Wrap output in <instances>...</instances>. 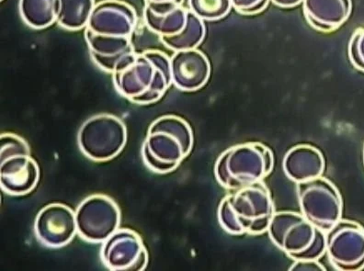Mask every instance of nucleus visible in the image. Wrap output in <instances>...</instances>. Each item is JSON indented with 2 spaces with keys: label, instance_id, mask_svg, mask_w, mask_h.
<instances>
[{
  "label": "nucleus",
  "instance_id": "obj_27",
  "mask_svg": "<svg viewBox=\"0 0 364 271\" xmlns=\"http://www.w3.org/2000/svg\"><path fill=\"white\" fill-rule=\"evenodd\" d=\"M273 4L278 6V7L284 9H290L296 7L303 2V0H269Z\"/></svg>",
  "mask_w": 364,
  "mask_h": 271
},
{
  "label": "nucleus",
  "instance_id": "obj_20",
  "mask_svg": "<svg viewBox=\"0 0 364 271\" xmlns=\"http://www.w3.org/2000/svg\"><path fill=\"white\" fill-rule=\"evenodd\" d=\"M205 21L188 9L187 21L183 29L175 36L160 37V41L172 51H186L197 49L205 40Z\"/></svg>",
  "mask_w": 364,
  "mask_h": 271
},
{
  "label": "nucleus",
  "instance_id": "obj_23",
  "mask_svg": "<svg viewBox=\"0 0 364 271\" xmlns=\"http://www.w3.org/2000/svg\"><path fill=\"white\" fill-rule=\"evenodd\" d=\"M27 154L31 156V149L27 142L17 134L5 132L0 135V162L9 157Z\"/></svg>",
  "mask_w": 364,
  "mask_h": 271
},
{
  "label": "nucleus",
  "instance_id": "obj_29",
  "mask_svg": "<svg viewBox=\"0 0 364 271\" xmlns=\"http://www.w3.org/2000/svg\"><path fill=\"white\" fill-rule=\"evenodd\" d=\"M1 1H2V0H1Z\"/></svg>",
  "mask_w": 364,
  "mask_h": 271
},
{
  "label": "nucleus",
  "instance_id": "obj_18",
  "mask_svg": "<svg viewBox=\"0 0 364 271\" xmlns=\"http://www.w3.org/2000/svg\"><path fill=\"white\" fill-rule=\"evenodd\" d=\"M187 14L188 9L181 3L146 2L144 21L146 26L159 37L172 36L185 27Z\"/></svg>",
  "mask_w": 364,
  "mask_h": 271
},
{
  "label": "nucleus",
  "instance_id": "obj_2",
  "mask_svg": "<svg viewBox=\"0 0 364 271\" xmlns=\"http://www.w3.org/2000/svg\"><path fill=\"white\" fill-rule=\"evenodd\" d=\"M274 213L271 192L263 181L231 191L218 211L219 225L232 235L264 234Z\"/></svg>",
  "mask_w": 364,
  "mask_h": 271
},
{
  "label": "nucleus",
  "instance_id": "obj_10",
  "mask_svg": "<svg viewBox=\"0 0 364 271\" xmlns=\"http://www.w3.org/2000/svg\"><path fill=\"white\" fill-rule=\"evenodd\" d=\"M100 258L107 269L112 271H143L149 263L143 239L127 228H119L102 243Z\"/></svg>",
  "mask_w": 364,
  "mask_h": 271
},
{
  "label": "nucleus",
  "instance_id": "obj_9",
  "mask_svg": "<svg viewBox=\"0 0 364 271\" xmlns=\"http://www.w3.org/2000/svg\"><path fill=\"white\" fill-rule=\"evenodd\" d=\"M326 254L337 270H359L364 267V229L349 220H338L325 233Z\"/></svg>",
  "mask_w": 364,
  "mask_h": 271
},
{
  "label": "nucleus",
  "instance_id": "obj_7",
  "mask_svg": "<svg viewBox=\"0 0 364 271\" xmlns=\"http://www.w3.org/2000/svg\"><path fill=\"white\" fill-rule=\"evenodd\" d=\"M296 193L301 213L321 231H328L341 219L340 192L324 176L296 184Z\"/></svg>",
  "mask_w": 364,
  "mask_h": 271
},
{
  "label": "nucleus",
  "instance_id": "obj_19",
  "mask_svg": "<svg viewBox=\"0 0 364 271\" xmlns=\"http://www.w3.org/2000/svg\"><path fill=\"white\" fill-rule=\"evenodd\" d=\"M18 11L25 24L43 30L58 21L60 0H20Z\"/></svg>",
  "mask_w": 364,
  "mask_h": 271
},
{
  "label": "nucleus",
  "instance_id": "obj_3",
  "mask_svg": "<svg viewBox=\"0 0 364 271\" xmlns=\"http://www.w3.org/2000/svg\"><path fill=\"white\" fill-rule=\"evenodd\" d=\"M193 147L190 124L178 116H162L149 126L142 147L143 161L152 172L168 174L189 156Z\"/></svg>",
  "mask_w": 364,
  "mask_h": 271
},
{
  "label": "nucleus",
  "instance_id": "obj_14",
  "mask_svg": "<svg viewBox=\"0 0 364 271\" xmlns=\"http://www.w3.org/2000/svg\"><path fill=\"white\" fill-rule=\"evenodd\" d=\"M39 179L38 164L31 156L20 154L0 162V186L5 193L11 196L31 193Z\"/></svg>",
  "mask_w": 364,
  "mask_h": 271
},
{
  "label": "nucleus",
  "instance_id": "obj_21",
  "mask_svg": "<svg viewBox=\"0 0 364 271\" xmlns=\"http://www.w3.org/2000/svg\"><path fill=\"white\" fill-rule=\"evenodd\" d=\"M95 5V0H60L56 22L65 30L86 29Z\"/></svg>",
  "mask_w": 364,
  "mask_h": 271
},
{
  "label": "nucleus",
  "instance_id": "obj_1",
  "mask_svg": "<svg viewBox=\"0 0 364 271\" xmlns=\"http://www.w3.org/2000/svg\"><path fill=\"white\" fill-rule=\"evenodd\" d=\"M112 80L117 92L131 102L156 103L172 85L171 58L156 50L134 53L119 65Z\"/></svg>",
  "mask_w": 364,
  "mask_h": 271
},
{
  "label": "nucleus",
  "instance_id": "obj_17",
  "mask_svg": "<svg viewBox=\"0 0 364 271\" xmlns=\"http://www.w3.org/2000/svg\"><path fill=\"white\" fill-rule=\"evenodd\" d=\"M282 168L288 179L299 184L322 176L325 171V159L318 148L299 144L285 154Z\"/></svg>",
  "mask_w": 364,
  "mask_h": 271
},
{
  "label": "nucleus",
  "instance_id": "obj_5",
  "mask_svg": "<svg viewBox=\"0 0 364 271\" xmlns=\"http://www.w3.org/2000/svg\"><path fill=\"white\" fill-rule=\"evenodd\" d=\"M268 233L273 244L294 261L318 260L326 253L325 232L302 213L275 212Z\"/></svg>",
  "mask_w": 364,
  "mask_h": 271
},
{
  "label": "nucleus",
  "instance_id": "obj_11",
  "mask_svg": "<svg viewBox=\"0 0 364 271\" xmlns=\"http://www.w3.org/2000/svg\"><path fill=\"white\" fill-rule=\"evenodd\" d=\"M34 233L47 248L65 247L77 234L76 213L65 204H48L36 216Z\"/></svg>",
  "mask_w": 364,
  "mask_h": 271
},
{
  "label": "nucleus",
  "instance_id": "obj_26",
  "mask_svg": "<svg viewBox=\"0 0 364 271\" xmlns=\"http://www.w3.org/2000/svg\"><path fill=\"white\" fill-rule=\"evenodd\" d=\"M291 270H326L324 266L318 260H297L294 261Z\"/></svg>",
  "mask_w": 364,
  "mask_h": 271
},
{
  "label": "nucleus",
  "instance_id": "obj_13",
  "mask_svg": "<svg viewBox=\"0 0 364 271\" xmlns=\"http://www.w3.org/2000/svg\"><path fill=\"white\" fill-rule=\"evenodd\" d=\"M171 68L172 85L186 92L200 90L211 77V64L198 49L175 52L171 58Z\"/></svg>",
  "mask_w": 364,
  "mask_h": 271
},
{
  "label": "nucleus",
  "instance_id": "obj_8",
  "mask_svg": "<svg viewBox=\"0 0 364 271\" xmlns=\"http://www.w3.org/2000/svg\"><path fill=\"white\" fill-rule=\"evenodd\" d=\"M76 218L78 235L85 241L100 244L120 228L121 210L112 198L91 195L77 207Z\"/></svg>",
  "mask_w": 364,
  "mask_h": 271
},
{
  "label": "nucleus",
  "instance_id": "obj_4",
  "mask_svg": "<svg viewBox=\"0 0 364 271\" xmlns=\"http://www.w3.org/2000/svg\"><path fill=\"white\" fill-rule=\"evenodd\" d=\"M273 153L257 142L237 144L220 154L215 165L216 181L228 191L258 184L271 174Z\"/></svg>",
  "mask_w": 364,
  "mask_h": 271
},
{
  "label": "nucleus",
  "instance_id": "obj_28",
  "mask_svg": "<svg viewBox=\"0 0 364 271\" xmlns=\"http://www.w3.org/2000/svg\"><path fill=\"white\" fill-rule=\"evenodd\" d=\"M146 2H152V3H166V2H176L181 3L183 2V0H146Z\"/></svg>",
  "mask_w": 364,
  "mask_h": 271
},
{
  "label": "nucleus",
  "instance_id": "obj_16",
  "mask_svg": "<svg viewBox=\"0 0 364 271\" xmlns=\"http://www.w3.org/2000/svg\"><path fill=\"white\" fill-rule=\"evenodd\" d=\"M302 4L307 22L323 33L338 30L353 11L351 0H303Z\"/></svg>",
  "mask_w": 364,
  "mask_h": 271
},
{
  "label": "nucleus",
  "instance_id": "obj_6",
  "mask_svg": "<svg viewBox=\"0 0 364 271\" xmlns=\"http://www.w3.org/2000/svg\"><path fill=\"white\" fill-rule=\"evenodd\" d=\"M127 142V126L112 115L93 116L84 122L77 134L81 152L94 162L114 159L124 150Z\"/></svg>",
  "mask_w": 364,
  "mask_h": 271
},
{
  "label": "nucleus",
  "instance_id": "obj_25",
  "mask_svg": "<svg viewBox=\"0 0 364 271\" xmlns=\"http://www.w3.org/2000/svg\"><path fill=\"white\" fill-rule=\"evenodd\" d=\"M232 8L242 15H256L264 11L269 0H230Z\"/></svg>",
  "mask_w": 364,
  "mask_h": 271
},
{
  "label": "nucleus",
  "instance_id": "obj_22",
  "mask_svg": "<svg viewBox=\"0 0 364 271\" xmlns=\"http://www.w3.org/2000/svg\"><path fill=\"white\" fill-rule=\"evenodd\" d=\"M189 11L203 21L221 20L232 9L230 0H188Z\"/></svg>",
  "mask_w": 364,
  "mask_h": 271
},
{
  "label": "nucleus",
  "instance_id": "obj_15",
  "mask_svg": "<svg viewBox=\"0 0 364 271\" xmlns=\"http://www.w3.org/2000/svg\"><path fill=\"white\" fill-rule=\"evenodd\" d=\"M85 40L91 60L107 73H114L119 65L136 53L128 37L100 36L86 29Z\"/></svg>",
  "mask_w": 364,
  "mask_h": 271
},
{
  "label": "nucleus",
  "instance_id": "obj_12",
  "mask_svg": "<svg viewBox=\"0 0 364 271\" xmlns=\"http://www.w3.org/2000/svg\"><path fill=\"white\" fill-rule=\"evenodd\" d=\"M136 9L122 0H102L95 5L86 29L107 36L131 38L136 29Z\"/></svg>",
  "mask_w": 364,
  "mask_h": 271
},
{
  "label": "nucleus",
  "instance_id": "obj_24",
  "mask_svg": "<svg viewBox=\"0 0 364 271\" xmlns=\"http://www.w3.org/2000/svg\"><path fill=\"white\" fill-rule=\"evenodd\" d=\"M351 65L358 70L364 72V28L354 31L348 47Z\"/></svg>",
  "mask_w": 364,
  "mask_h": 271
}]
</instances>
